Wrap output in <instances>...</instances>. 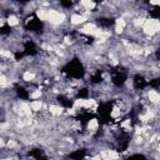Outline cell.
<instances>
[{"instance_id": "6da1fadb", "label": "cell", "mask_w": 160, "mask_h": 160, "mask_svg": "<svg viewBox=\"0 0 160 160\" xmlns=\"http://www.w3.org/2000/svg\"><path fill=\"white\" fill-rule=\"evenodd\" d=\"M141 31L146 36H156L160 34V19L159 18H148L141 28Z\"/></svg>"}, {"instance_id": "7a4b0ae2", "label": "cell", "mask_w": 160, "mask_h": 160, "mask_svg": "<svg viewBox=\"0 0 160 160\" xmlns=\"http://www.w3.org/2000/svg\"><path fill=\"white\" fill-rule=\"evenodd\" d=\"M86 21H89V19L81 14V12H71V15L69 16V22L71 26L74 28H78V26H81L82 24H85Z\"/></svg>"}, {"instance_id": "3957f363", "label": "cell", "mask_w": 160, "mask_h": 160, "mask_svg": "<svg viewBox=\"0 0 160 160\" xmlns=\"http://www.w3.org/2000/svg\"><path fill=\"white\" fill-rule=\"evenodd\" d=\"M146 98H148L149 104H152V105H159L160 104V91H158L156 89L146 90Z\"/></svg>"}, {"instance_id": "277c9868", "label": "cell", "mask_w": 160, "mask_h": 160, "mask_svg": "<svg viewBox=\"0 0 160 160\" xmlns=\"http://www.w3.org/2000/svg\"><path fill=\"white\" fill-rule=\"evenodd\" d=\"M49 9L50 8H45V6H39L35 11V18L38 20H40L41 22H48V18H49Z\"/></svg>"}, {"instance_id": "5b68a950", "label": "cell", "mask_w": 160, "mask_h": 160, "mask_svg": "<svg viewBox=\"0 0 160 160\" xmlns=\"http://www.w3.org/2000/svg\"><path fill=\"white\" fill-rule=\"evenodd\" d=\"M44 99H36V100H30V108L34 111V114L40 112L44 108Z\"/></svg>"}]
</instances>
